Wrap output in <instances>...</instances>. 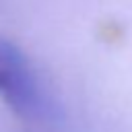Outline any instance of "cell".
I'll return each mask as SVG.
<instances>
[{"instance_id":"cell-1","label":"cell","mask_w":132,"mask_h":132,"mask_svg":"<svg viewBox=\"0 0 132 132\" xmlns=\"http://www.w3.org/2000/svg\"><path fill=\"white\" fill-rule=\"evenodd\" d=\"M0 95L21 116L41 109V89L29 60L4 39H0Z\"/></svg>"}]
</instances>
